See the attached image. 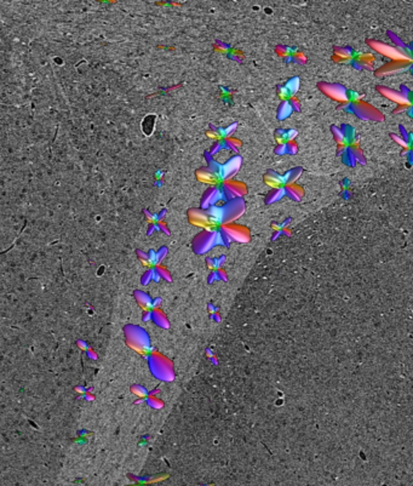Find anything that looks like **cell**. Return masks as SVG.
<instances>
[{"label": "cell", "mask_w": 413, "mask_h": 486, "mask_svg": "<svg viewBox=\"0 0 413 486\" xmlns=\"http://www.w3.org/2000/svg\"><path fill=\"white\" fill-rule=\"evenodd\" d=\"M296 61H298V62H301V63H304V62L307 61V59H306V56H304L303 54H297L296 56Z\"/></svg>", "instance_id": "ba28073f"}, {"label": "cell", "mask_w": 413, "mask_h": 486, "mask_svg": "<svg viewBox=\"0 0 413 486\" xmlns=\"http://www.w3.org/2000/svg\"><path fill=\"white\" fill-rule=\"evenodd\" d=\"M298 86H299V80H298V78H293V79L291 80V82H289L287 83V85H286V91L289 92V95L291 96L292 94H294V92L298 90Z\"/></svg>", "instance_id": "8992f818"}, {"label": "cell", "mask_w": 413, "mask_h": 486, "mask_svg": "<svg viewBox=\"0 0 413 486\" xmlns=\"http://www.w3.org/2000/svg\"><path fill=\"white\" fill-rule=\"evenodd\" d=\"M412 64H413V61H392L390 63L384 64L383 67L379 68V69H377L376 75L377 77H381V75L399 72V70L404 69V68L410 67V65H412Z\"/></svg>", "instance_id": "3957f363"}, {"label": "cell", "mask_w": 413, "mask_h": 486, "mask_svg": "<svg viewBox=\"0 0 413 486\" xmlns=\"http://www.w3.org/2000/svg\"><path fill=\"white\" fill-rule=\"evenodd\" d=\"M367 44H369V46L371 47V49H373L374 51L383 55V56L389 57V59H392V61H413L411 57L406 54L405 50L399 49V47H392L387 44H383V42H372V40H369Z\"/></svg>", "instance_id": "6da1fadb"}, {"label": "cell", "mask_w": 413, "mask_h": 486, "mask_svg": "<svg viewBox=\"0 0 413 486\" xmlns=\"http://www.w3.org/2000/svg\"><path fill=\"white\" fill-rule=\"evenodd\" d=\"M352 110H354L355 113H356L357 115H360V117H362V118H369V117H373V118H377V117H379L381 118L382 115H381V113L378 112L377 109H374V107H371L370 105H367V103H362V102H355L354 105H352Z\"/></svg>", "instance_id": "277c9868"}, {"label": "cell", "mask_w": 413, "mask_h": 486, "mask_svg": "<svg viewBox=\"0 0 413 486\" xmlns=\"http://www.w3.org/2000/svg\"><path fill=\"white\" fill-rule=\"evenodd\" d=\"M319 89L330 98L339 101V102H347L349 98L348 94H347V90L343 86H341V85L321 83V84H319Z\"/></svg>", "instance_id": "7a4b0ae2"}, {"label": "cell", "mask_w": 413, "mask_h": 486, "mask_svg": "<svg viewBox=\"0 0 413 486\" xmlns=\"http://www.w3.org/2000/svg\"><path fill=\"white\" fill-rule=\"evenodd\" d=\"M378 91L381 92L383 96H385L387 98H389L390 101H394V102L399 103V105L401 106H409L410 103H411L406 97L404 96V95L400 94V92L392 91V90L389 89V87L378 86Z\"/></svg>", "instance_id": "5b68a950"}, {"label": "cell", "mask_w": 413, "mask_h": 486, "mask_svg": "<svg viewBox=\"0 0 413 486\" xmlns=\"http://www.w3.org/2000/svg\"><path fill=\"white\" fill-rule=\"evenodd\" d=\"M388 35H389V37H390V38H392V40H394V42H395V44H396V45H397V46H399V47H405V45H404V42H400V39H399V38H397V37H396V35H395V34H392V32H388Z\"/></svg>", "instance_id": "52a82bcc"}]
</instances>
